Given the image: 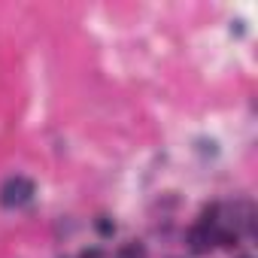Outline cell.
<instances>
[{
	"instance_id": "obj_1",
	"label": "cell",
	"mask_w": 258,
	"mask_h": 258,
	"mask_svg": "<svg viewBox=\"0 0 258 258\" xmlns=\"http://www.w3.org/2000/svg\"><path fill=\"white\" fill-rule=\"evenodd\" d=\"M31 195H34V182L25 176H13L0 191V201H4V207H22L31 201Z\"/></svg>"
},
{
	"instance_id": "obj_2",
	"label": "cell",
	"mask_w": 258,
	"mask_h": 258,
	"mask_svg": "<svg viewBox=\"0 0 258 258\" xmlns=\"http://www.w3.org/2000/svg\"><path fill=\"white\" fill-rule=\"evenodd\" d=\"M118 258H146V252H143L140 243H127V246L118 252Z\"/></svg>"
},
{
	"instance_id": "obj_3",
	"label": "cell",
	"mask_w": 258,
	"mask_h": 258,
	"mask_svg": "<svg viewBox=\"0 0 258 258\" xmlns=\"http://www.w3.org/2000/svg\"><path fill=\"white\" fill-rule=\"evenodd\" d=\"M207 243H210V237H207L201 228H198V231H191V249H195V252H204V249H207Z\"/></svg>"
},
{
	"instance_id": "obj_4",
	"label": "cell",
	"mask_w": 258,
	"mask_h": 258,
	"mask_svg": "<svg viewBox=\"0 0 258 258\" xmlns=\"http://www.w3.org/2000/svg\"><path fill=\"white\" fill-rule=\"evenodd\" d=\"M97 231H100V234H112V231H115V225H112V222H106V219H100V222H97Z\"/></svg>"
},
{
	"instance_id": "obj_5",
	"label": "cell",
	"mask_w": 258,
	"mask_h": 258,
	"mask_svg": "<svg viewBox=\"0 0 258 258\" xmlns=\"http://www.w3.org/2000/svg\"><path fill=\"white\" fill-rule=\"evenodd\" d=\"M82 258H100L97 252H82Z\"/></svg>"
}]
</instances>
